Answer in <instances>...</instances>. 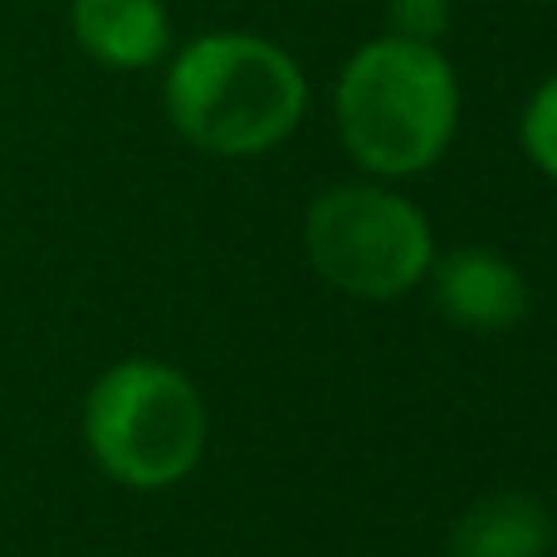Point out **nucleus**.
<instances>
[{
	"mask_svg": "<svg viewBox=\"0 0 557 557\" xmlns=\"http://www.w3.org/2000/svg\"><path fill=\"white\" fill-rule=\"evenodd\" d=\"M304 245L313 270L352 298H401L431 274L435 240L425 215L382 186H337L308 211Z\"/></svg>",
	"mask_w": 557,
	"mask_h": 557,
	"instance_id": "nucleus-4",
	"label": "nucleus"
},
{
	"mask_svg": "<svg viewBox=\"0 0 557 557\" xmlns=\"http://www.w3.org/2000/svg\"><path fill=\"white\" fill-rule=\"evenodd\" d=\"M162 94L186 143L215 157H260L298 127L308 78L260 35H201L166 69Z\"/></svg>",
	"mask_w": 557,
	"mask_h": 557,
	"instance_id": "nucleus-2",
	"label": "nucleus"
},
{
	"mask_svg": "<svg viewBox=\"0 0 557 557\" xmlns=\"http://www.w3.org/2000/svg\"><path fill=\"white\" fill-rule=\"evenodd\" d=\"M435 308L465 333H509L529 313V284L504 255L465 245L445 260H431Z\"/></svg>",
	"mask_w": 557,
	"mask_h": 557,
	"instance_id": "nucleus-5",
	"label": "nucleus"
},
{
	"mask_svg": "<svg viewBox=\"0 0 557 557\" xmlns=\"http://www.w3.org/2000/svg\"><path fill=\"white\" fill-rule=\"evenodd\" d=\"M94 460L127 490H172L206 450V406L176 367L133 357L108 367L84 406Z\"/></svg>",
	"mask_w": 557,
	"mask_h": 557,
	"instance_id": "nucleus-3",
	"label": "nucleus"
},
{
	"mask_svg": "<svg viewBox=\"0 0 557 557\" xmlns=\"http://www.w3.org/2000/svg\"><path fill=\"white\" fill-rule=\"evenodd\" d=\"M523 152L533 157L539 172L557 182V74L533 94L529 113H523Z\"/></svg>",
	"mask_w": 557,
	"mask_h": 557,
	"instance_id": "nucleus-8",
	"label": "nucleus"
},
{
	"mask_svg": "<svg viewBox=\"0 0 557 557\" xmlns=\"http://www.w3.org/2000/svg\"><path fill=\"white\" fill-rule=\"evenodd\" d=\"M74 39L108 69H147L166 54L162 0H74Z\"/></svg>",
	"mask_w": 557,
	"mask_h": 557,
	"instance_id": "nucleus-6",
	"label": "nucleus"
},
{
	"mask_svg": "<svg viewBox=\"0 0 557 557\" xmlns=\"http://www.w3.org/2000/svg\"><path fill=\"white\" fill-rule=\"evenodd\" d=\"M460 123L450 59L416 39H372L337 78V133L372 176H416L445 157Z\"/></svg>",
	"mask_w": 557,
	"mask_h": 557,
	"instance_id": "nucleus-1",
	"label": "nucleus"
},
{
	"mask_svg": "<svg viewBox=\"0 0 557 557\" xmlns=\"http://www.w3.org/2000/svg\"><path fill=\"white\" fill-rule=\"evenodd\" d=\"M396 39H416V45H435L450 29V0H392L386 5Z\"/></svg>",
	"mask_w": 557,
	"mask_h": 557,
	"instance_id": "nucleus-9",
	"label": "nucleus"
},
{
	"mask_svg": "<svg viewBox=\"0 0 557 557\" xmlns=\"http://www.w3.org/2000/svg\"><path fill=\"white\" fill-rule=\"evenodd\" d=\"M553 519L529 494H490L470 504L450 533V557H548Z\"/></svg>",
	"mask_w": 557,
	"mask_h": 557,
	"instance_id": "nucleus-7",
	"label": "nucleus"
}]
</instances>
